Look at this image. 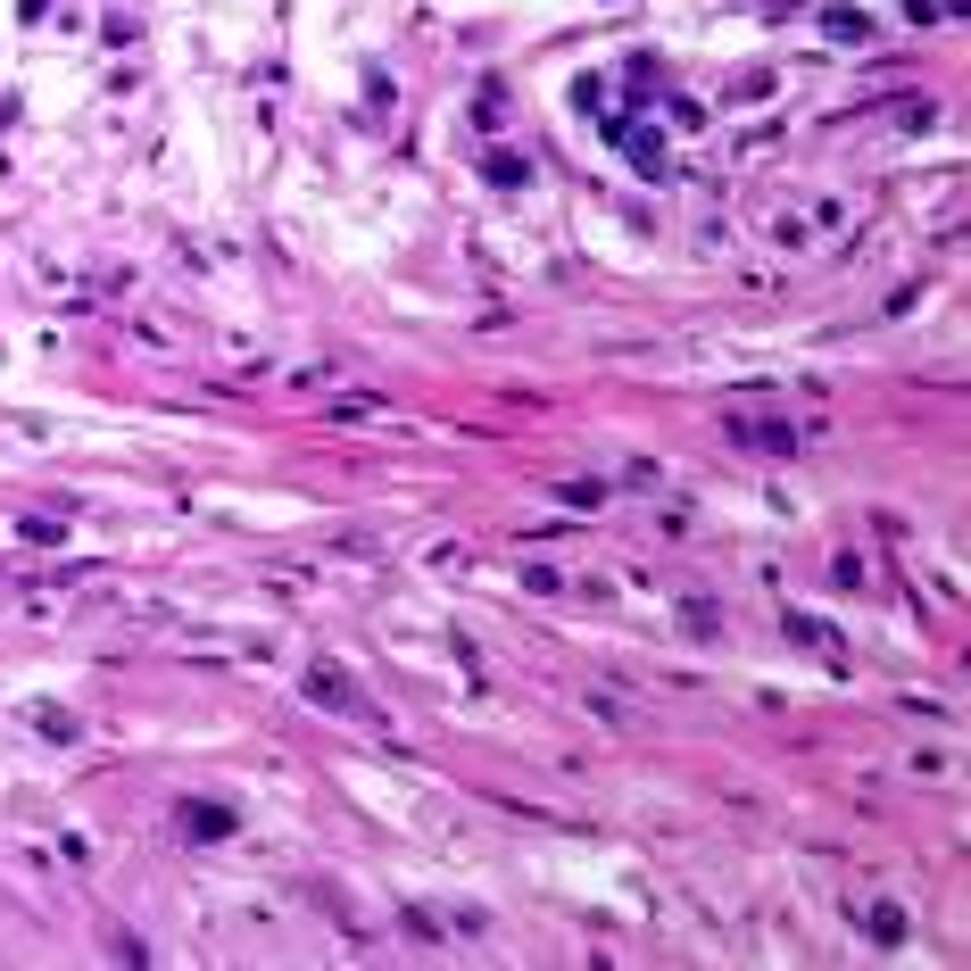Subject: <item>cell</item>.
I'll use <instances>...</instances> for the list:
<instances>
[{
    "label": "cell",
    "instance_id": "6da1fadb",
    "mask_svg": "<svg viewBox=\"0 0 971 971\" xmlns=\"http://www.w3.org/2000/svg\"><path fill=\"white\" fill-rule=\"evenodd\" d=\"M308 697H316V706H333V714H349V723H366V690H357L341 665H308Z\"/></svg>",
    "mask_w": 971,
    "mask_h": 971
},
{
    "label": "cell",
    "instance_id": "7a4b0ae2",
    "mask_svg": "<svg viewBox=\"0 0 971 971\" xmlns=\"http://www.w3.org/2000/svg\"><path fill=\"white\" fill-rule=\"evenodd\" d=\"M730 440H747L756 457H789V448H797V424H789V415H730Z\"/></svg>",
    "mask_w": 971,
    "mask_h": 971
},
{
    "label": "cell",
    "instance_id": "3957f363",
    "mask_svg": "<svg viewBox=\"0 0 971 971\" xmlns=\"http://www.w3.org/2000/svg\"><path fill=\"white\" fill-rule=\"evenodd\" d=\"M863 938H872V947H905V905H896V896H872V905H863Z\"/></svg>",
    "mask_w": 971,
    "mask_h": 971
},
{
    "label": "cell",
    "instance_id": "277c9868",
    "mask_svg": "<svg viewBox=\"0 0 971 971\" xmlns=\"http://www.w3.org/2000/svg\"><path fill=\"white\" fill-rule=\"evenodd\" d=\"M781 632H789V639H805V648H814V656H847V639H839V632H830V623H814V615H797V606H789V615H781Z\"/></svg>",
    "mask_w": 971,
    "mask_h": 971
},
{
    "label": "cell",
    "instance_id": "5b68a950",
    "mask_svg": "<svg viewBox=\"0 0 971 971\" xmlns=\"http://www.w3.org/2000/svg\"><path fill=\"white\" fill-rule=\"evenodd\" d=\"M183 830H191V839H233V814H224V805H208V797H191V805H183Z\"/></svg>",
    "mask_w": 971,
    "mask_h": 971
},
{
    "label": "cell",
    "instance_id": "8992f818",
    "mask_svg": "<svg viewBox=\"0 0 971 971\" xmlns=\"http://www.w3.org/2000/svg\"><path fill=\"white\" fill-rule=\"evenodd\" d=\"M822 34H830V42H872V18H856V9H830V18H822Z\"/></svg>",
    "mask_w": 971,
    "mask_h": 971
},
{
    "label": "cell",
    "instance_id": "52a82bcc",
    "mask_svg": "<svg viewBox=\"0 0 971 971\" xmlns=\"http://www.w3.org/2000/svg\"><path fill=\"white\" fill-rule=\"evenodd\" d=\"M490 183H499V191H523V183H532V158H523V149L506 158V149H499V158H490Z\"/></svg>",
    "mask_w": 971,
    "mask_h": 971
},
{
    "label": "cell",
    "instance_id": "ba28073f",
    "mask_svg": "<svg viewBox=\"0 0 971 971\" xmlns=\"http://www.w3.org/2000/svg\"><path fill=\"white\" fill-rule=\"evenodd\" d=\"M557 499H565V506H598L606 490H598V482H557Z\"/></svg>",
    "mask_w": 971,
    "mask_h": 971
}]
</instances>
